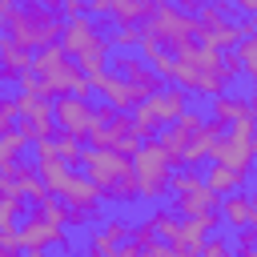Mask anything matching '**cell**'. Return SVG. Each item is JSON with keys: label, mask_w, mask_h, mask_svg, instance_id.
<instances>
[{"label": "cell", "mask_w": 257, "mask_h": 257, "mask_svg": "<svg viewBox=\"0 0 257 257\" xmlns=\"http://www.w3.org/2000/svg\"><path fill=\"white\" fill-rule=\"evenodd\" d=\"M141 257H197V253H189V249H181V245H165V241H157V245H149Z\"/></svg>", "instance_id": "obj_40"}, {"label": "cell", "mask_w": 257, "mask_h": 257, "mask_svg": "<svg viewBox=\"0 0 257 257\" xmlns=\"http://www.w3.org/2000/svg\"><path fill=\"white\" fill-rule=\"evenodd\" d=\"M16 233H20V245L28 249V245H40V249H64V253H72V241H68V233H64V225L60 221H52V217H44L36 205L32 209H24V217L16 221Z\"/></svg>", "instance_id": "obj_7"}, {"label": "cell", "mask_w": 257, "mask_h": 257, "mask_svg": "<svg viewBox=\"0 0 257 257\" xmlns=\"http://www.w3.org/2000/svg\"><path fill=\"white\" fill-rule=\"evenodd\" d=\"M52 141H56V157H60L68 169H72V165H80V153H84V141H80V137H72V133H60V128H56V137H52Z\"/></svg>", "instance_id": "obj_27"}, {"label": "cell", "mask_w": 257, "mask_h": 257, "mask_svg": "<svg viewBox=\"0 0 257 257\" xmlns=\"http://www.w3.org/2000/svg\"><path fill=\"white\" fill-rule=\"evenodd\" d=\"M56 8H60V16H64V20L84 16V0H56Z\"/></svg>", "instance_id": "obj_42"}, {"label": "cell", "mask_w": 257, "mask_h": 257, "mask_svg": "<svg viewBox=\"0 0 257 257\" xmlns=\"http://www.w3.org/2000/svg\"><path fill=\"white\" fill-rule=\"evenodd\" d=\"M217 225H221V213H217V209H209V213H193V217H181L177 245L189 249V253H197V249L205 245V237L217 233Z\"/></svg>", "instance_id": "obj_14"}, {"label": "cell", "mask_w": 257, "mask_h": 257, "mask_svg": "<svg viewBox=\"0 0 257 257\" xmlns=\"http://www.w3.org/2000/svg\"><path fill=\"white\" fill-rule=\"evenodd\" d=\"M128 241H133V245H141V249L157 245V229H153V221H149V217H145V221H137V225L128 229Z\"/></svg>", "instance_id": "obj_36"}, {"label": "cell", "mask_w": 257, "mask_h": 257, "mask_svg": "<svg viewBox=\"0 0 257 257\" xmlns=\"http://www.w3.org/2000/svg\"><path fill=\"white\" fill-rule=\"evenodd\" d=\"M253 116H245V120H233V124H225V133L217 137V145H213V153H209V161H221V165H229V169H237V173H253Z\"/></svg>", "instance_id": "obj_6"}, {"label": "cell", "mask_w": 257, "mask_h": 257, "mask_svg": "<svg viewBox=\"0 0 257 257\" xmlns=\"http://www.w3.org/2000/svg\"><path fill=\"white\" fill-rule=\"evenodd\" d=\"M145 104L153 108V116H157V124H173L185 108H189V92L181 88V84H161L153 96H145Z\"/></svg>", "instance_id": "obj_13"}, {"label": "cell", "mask_w": 257, "mask_h": 257, "mask_svg": "<svg viewBox=\"0 0 257 257\" xmlns=\"http://www.w3.org/2000/svg\"><path fill=\"white\" fill-rule=\"evenodd\" d=\"M108 36V44L116 48V52H133L137 44H141V28L137 24H116L112 32H104Z\"/></svg>", "instance_id": "obj_29"}, {"label": "cell", "mask_w": 257, "mask_h": 257, "mask_svg": "<svg viewBox=\"0 0 257 257\" xmlns=\"http://www.w3.org/2000/svg\"><path fill=\"white\" fill-rule=\"evenodd\" d=\"M20 92H32V96H48V88H44V80H40L36 72H24V76H20Z\"/></svg>", "instance_id": "obj_41"}, {"label": "cell", "mask_w": 257, "mask_h": 257, "mask_svg": "<svg viewBox=\"0 0 257 257\" xmlns=\"http://www.w3.org/2000/svg\"><path fill=\"white\" fill-rule=\"evenodd\" d=\"M149 221H153V229H157V241H165V245H177V233H181V217H177L169 205H153Z\"/></svg>", "instance_id": "obj_23"}, {"label": "cell", "mask_w": 257, "mask_h": 257, "mask_svg": "<svg viewBox=\"0 0 257 257\" xmlns=\"http://www.w3.org/2000/svg\"><path fill=\"white\" fill-rule=\"evenodd\" d=\"M233 52H237V60H241V72H245V76H257V36L245 32Z\"/></svg>", "instance_id": "obj_31"}, {"label": "cell", "mask_w": 257, "mask_h": 257, "mask_svg": "<svg viewBox=\"0 0 257 257\" xmlns=\"http://www.w3.org/2000/svg\"><path fill=\"white\" fill-rule=\"evenodd\" d=\"M84 177L96 185L104 205H133L137 201V181H133V161L116 149H84L80 153Z\"/></svg>", "instance_id": "obj_1"}, {"label": "cell", "mask_w": 257, "mask_h": 257, "mask_svg": "<svg viewBox=\"0 0 257 257\" xmlns=\"http://www.w3.org/2000/svg\"><path fill=\"white\" fill-rule=\"evenodd\" d=\"M189 137H193V133H185L181 124H161L157 145H161V153H165V161H169L173 169H185V149H189Z\"/></svg>", "instance_id": "obj_18"}, {"label": "cell", "mask_w": 257, "mask_h": 257, "mask_svg": "<svg viewBox=\"0 0 257 257\" xmlns=\"http://www.w3.org/2000/svg\"><path fill=\"white\" fill-rule=\"evenodd\" d=\"M237 40H241V24H233V20H221V24H213V28H201V32H197V44L217 48V52L237 48Z\"/></svg>", "instance_id": "obj_20"}, {"label": "cell", "mask_w": 257, "mask_h": 257, "mask_svg": "<svg viewBox=\"0 0 257 257\" xmlns=\"http://www.w3.org/2000/svg\"><path fill=\"white\" fill-rule=\"evenodd\" d=\"M56 201L64 205V209H80V213H88L92 221H100V213H104V201H100V193H96V185L84 177V173H64V181L56 185Z\"/></svg>", "instance_id": "obj_8"}, {"label": "cell", "mask_w": 257, "mask_h": 257, "mask_svg": "<svg viewBox=\"0 0 257 257\" xmlns=\"http://www.w3.org/2000/svg\"><path fill=\"white\" fill-rule=\"evenodd\" d=\"M233 12H241V16H257V0H233Z\"/></svg>", "instance_id": "obj_47"}, {"label": "cell", "mask_w": 257, "mask_h": 257, "mask_svg": "<svg viewBox=\"0 0 257 257\" xmlns=\"http://www.w3.org/2000/svg\"><path fill=\"white\" fill-rule=\"evenodd\" d=\"M249 225H253V229H257V221H249Z\"/></svg>", "instance_id": "obj_54"}, {"label": "cell", "mask_w": 257, "mask_h": 257, "mask_svg": "<svg viewBox=\"0 0 257 257\" xmlns=\"http://www.w3.org/2000/svg\"><path fill=\"white\" fill-rule=\"evenodd\" d=\"M253 157H257V124H253Z\"/></svg>", "instance_id": "obj_52"}, {"label": "cell", "mask_w": 257, "mask_h": 257, "mask_svg": "<svg viewBox=\"0 0 257 257\" xmlns=\"http://www.w3.org/2000/svg\"><path fill=\"white\" fill-rule=\"evenodd\" d=\"M157 4H161V0H112L108 16H112L116 24H137V28H145V20L157 12Z\"/></svg>", "instance_id": "obj_19"}, {"label": "cell", "mask_w": 257, "mask_h": 257, "mask_svg": "<svg viewBox=\"0 0 257 257\" xmlns=\"http://www.w3.org/2000/svg\"><path fill=\"white\" fill-rule=\"evenodd\" d=\"M133 161V181H137V201H149V205H161V197L169 193V177H173V165L165 161L157 137L153 141H141L137 153L128 157Z\"/></svg>", "instance_id": "obj_4"}, {"label": "cell", "mask_w": 257, "mask_h": 257, "mask_svg": "<svg viewBox=\"0 0 257 257\" xmlns=\"http://www.w3.org/2000/svg\"><path fill=\"white\" fill-rule=\"evenodd\" d=\"M32 153H36V161H52V157H56V141H52V137H48V141H36Z\"/></svg>", "instance_id": "obj_43"}, {"label": "cell", "mask_w": 257, "mask_h": 257, "mask_svg": "<svg viewBox=\"0 0 257 257\" xmlns=\"http://www.w3.org/2000/svg\"><path fill=\"white\" fill-rule=\"evenodd\" d=\"M52 120H56V128L60 133H72V137H80L84 141V133L92 128V100L88 96H72V92H64V96H52Z\"/></svg>", "instance_id": "obj_9"}, {"label": "cell", "mask_w": 257, "mask_h": 257, "mask_svg": "<svg viewBox=\"0 0 257 257\" xmlns=\"http://www.w3.org/2000/svg\"><path fill=\"white\" fill-rule=\"evenodd\" d=\"M64 60H68V56H64L60 44H44V48L32 52V72H36V76H48V72H56Z\"/></svg>", "instance_id": "obj_25"}, {"label": "cell", "mask_w": 257, "mask_h": 257, "mask_svg": "<svg viewBox=\"0 0 257 257\" xmlns=\"http://www.w3.org/2000/svg\"><path fill=\"white\" fill-rule=\"evenodd\" d=\"M145 32H149V36H157V44H161V48H169L173 56H181L185 48H193V44H197L201 24H197V16L181 12L173 0H161V4H157V12L145 20Z\"/></svg>", "instance_id": "obj_3"}, {"label": "cell", "mask_w": 257, "mask_h": 257, "mask_svg": "<svg viewBox=\"0 0 257 257\" xmlns=\"http://www.w3.org/2000/svg\"><path fill=\"white\" fill-rule=\"evenodd\" d=\"M24 149H28V141L20 137V128H8V133L0 137V169H12V165L24 157Z\"/></svg>", "instance_id": "obj_26"}, {"label": "cell", "mask_w": 257, "mask_h": 257, "mask_svg": "<svg viewBox=\"0 0 257 257\" xmlns=\"http://www.w3.org/2000/svg\"><path fill=\"white\" fill-rule=\"evenodd\" d=\"M4 84H8V76H4V72H0V92H4Z\"/></svg>", "instance_id": "obj_53"}, {"label": "cell", "mask_w": 257, "mask_h": 257, "mask_svg": "<svg viewBox=\"0 0 257 257\" xmlns=\"http://www.w3.org/2000/svg\"><path fill=\"white\" fill-rule=\"evenodd\" d=\"M100 36H104V32H100L96 16H88V12H84V16L64 20V28H60V40H56V44L64 48V56H72V60H76V56H80V52H88Z\"/></svg>", "instance_id": "obj_12"}, {"label": "cell", "mask_w": 257, "mask_h": 257, "mask_svg": "<svg viewBox=\"0 0 257 257\" xmlns=\"http://www.w3.org/2000/svg\"><path fill=\"white\" fill-rule=\"evenodd\" d=\"M249 221H257V193H249Z\"/></svg>", "instance_id": "obj_51"}, {"label": "cell", "mask_w": 257, "mask_h": 257, "mask_svg": "<svg viewBox=\"0 0 257 257\" xmlns=\"http://www.w3.org/2000/svg\"><path fill=\"white\" fill-rule=\"evenodd\" d=\"M100 229H104V237H112L120 245V241H128V229L133 225H128V217H108V221H100Z\"/></svg>", "instance_id": "obj_38"}, {"label": "cell", "mask_w": 257, "mask_h": 257, "mask_svg": "<svg viewBox=\"0 0 257 257\" xmlns=\"http://www.w3.org/2000/svg\"><path fill=\"white\" fill-rule=\"evenodd\" d=\"M141 253H145V249H141V245H133V241H120V245H116V253H112V257H141Z\"/></svg>", "instance_id": "obj_46"}, {"label": "cell", "mask_w": 257, "mask_h": 257, "mask_svg": "<svg viewBox=\"0 0 257 257\" xmlns=\"http://www.w3.org/2000/svg\"><path fill=\"white\" fill-rule=\"evenodd\" d=\"M169 193H173V213L177 217H193V213H209L221 205V193H213L205 185V177H197L193 169H173L169 177Z\"/></svg>", "instance_id": "obj_5"}, {"label": "cell", "mask_w": 257, "mask_h": 257, "mask_svg": "<svg viewBox=\"0 0 257 257\" xmlns=\"http://www.w3.org/2000/svg\"><path fill=\"white\" fill-rule=\"evenodd\" d=\"M249 112H253V120H257V76H253V92H249Z\"/></svg>", "instance_id": "obj_50"}, {"label": "cell", "mask_w": 257, "mask_h": 257, "mask_svg": "<svg viewBox=\"0 0 257 257\" xmlns=\"http://www.w3.org/2000/svg\"><path fill=\"white\" fill-rule=\"evenodd\" d=\"M108 72H116L120 80H128V84L141 88L145 96H153V92L161 88V76L145 64L141 52H112V56H108Z\"/></svg>", "instance_id": "obj_10"}, {"label": "cell", "mask_w": 257, "mask_h": 257, "mask_svg": "<svg viewBox=\"0 0 257 257\" xmlns=\"http://www.w3.org/2000/svg\"><path fill=\"white\" fill-rule=\"evenodd\" d=\"M60 28H64V16L56 12V8H44V4H36V0H24L20 8H16V16L8 20V36L16 40V44H24V48H44V44H56L60 40Z\"/></svg>", "instance_id": "obj_2"}, {"label": "cell", "mask_w": 257, "mask_h": 257, "mask_svg": "<svg viewBox=\"0 0 257 257\" xmlns=\"http://www.w3.org/2000/svg\"><path fill=\"white\" fill-rule=\"evenodd\" d=\"M20 233H16V225L12 229H0V257H20Z\"/></svg>", "instance_id": "obj_39"}, {"label": "cell", "mask_w": 257, "mask_h": 257, "mask_svg": "<svg viewBox=\"0 0 257 257\" xmlns=\"http://www.w3.org/2000/svg\"><path fill=\"white\" fill-rule=\"evenodd\" d=\"M225 133V124L221 120H213V116H205V124L189 137V149H185V169H197L201 161H209V153H213V145H217V137Z\"/></svg>", "instance_id": "obj_15"}, {"label": "cell", "mask_w": 257, "mask_h": 257, "mask_svg": "<svg viewBox=\"0 0 257 257\" xmlns=\"http://www.w3.org/2000/svg\"><path fill=\"white\" fill-rule=\"evenodd\" d=\"M24 209H28L24 197H0V229H12L24 217Z\"/></svg>", "instance_id": "obj_34"}, {"label": "cell", "mask_w": 257, "mask_h": 257, "mask_svg": "<svg viewBox=\"0 0 257 257\" xmlns=\"http://www.w3.org/2000/svg\"><path fill=\"white\" fill-rule=\"evenodd\" d=\"M173 4H177L181 12H189V16H197V8H201L205 0H173Z\"/></svg>", "instance_id": "obj_48"}, {"label": "cell", "mask_w": 257, "mask_h": 257, "mask_svg": "<svg viewBox=\"0 0 257 257\" xmlns=\"http://www.w3.org/2000/svg\"><path fill=\"white\" fill-rule=\"evenodd\" d=\"M221 20H229V12L217 8L213 0H205V4L197 8V24H201V28H213V24H221Z\"/></svg>", "instance_id": "obj_37"}, {"label": "cell", "mask_w": 257, "mask_h": 257, "mask_svg": "<svg viewBox=\"0 0 257 257\" xmlns=\"http://www.w3.org/2000/svg\"><path fill=\"white\" fill-rule=\"evenodd\" d=\"M197 257H237V253H233V241H225V237L209 233V237H205V245L197 249Z\"/></svg>", "instance_id": "obj_35"}, {"label": "cell", "mask_w": 257, "mask_h": 257, "mask_svg": "<svg viewBox=\"0 0 257 257\" xmlns=\"http://www.w3.org/2000/svg\"><path fill=\"white\" fill-rule=\"evenodd\" d=\"M245 173H237V169H229V165H221V161H209V169H205V185L213 189V193H237V189H245Z\"/></svg>", "instance_id": "obj_21"}, {"label": "cell", "mask_w": 257, "mask_h": 257, "mask_svg": "<svg viewBox=\"0 0 257 257\" xmlns=\"http://www.w3.org/2000/svg\"><path fill=\"white\" fill-rule=\"evenodd\" d=\"M108 56H112V44H108V36H100L88 52H80V56H76V64H80V72H84V76H92V72H104V68H108Z\"/></svg>", "instance_id": "obj_24"}, {"label": "cell", "mask_w": 257, "mask_h": 257, "mask_svg": "<svg viewBox=\"0 0 257 257\" xmlns=\"http://www.w3.org/2000/svg\"><path fill=\"white\" fill-rule=\"evenodd\" d=\"M16 8H20V0H0V32L8 28V20L16 16Z\"/></svg>", "instance_id": "obj_44"}, {"label": "cell", "mask_w": 257, "mask_h": 257, "mask_svg": "<svg viewBox=\"0 0 257 257\" xmlns=\"http://www.w3.org/2000/svg\"><path fill=\"white\" fill-rule=\"evenodd\" d=\"M233 253H237V257H257V229H253V225L233 229Z\"/></svg>", "instance_id": "obj_33"}, {"label": "cell", "mask_w": 257, "mask_h": 257, "mask_svg": "<svg viewBox=\"0 0 257 257\" xmlns=\"http://www.w3.org/2000/svg\"><path fill=\"white\" fill-rule=\"evenodd\" d=\"M209 116L213 120H221V124H233V120H245V116H253L249 112V96H241V92H217V96H209Z\"/></svg>", "instance_id": "obj_17"}, {"label": "cell", "mask_w": 257, "mask_h": 257, "mask_svg": "<svg viewBox=\"0 0 257 257\" xmlns=\"http://www.w3.org/2000/svg\"><path fill=\"white\" fill-rule=\"evenodd\" d=\"M108 8H112V0H84L88 16H108Z\"/></svg>", "instance_id": "obj_45"}, {"label": "cell", "mask_w": 257, "mask_h": 257, "mask_svg": "<svg viewBox=\"0 0 257 257\" xmlns=\"http://www.w3.org/2000/svg\"><path fill=\"white\" fill-rule=\"evenodd\" d=\"M36 173H40V181L56 193V185L64 181V173H68V165L60 161V157H52V161H36Z\"/></svg>", "instance_id": "obj_32"}, {"label": "cell", "mask_w": 257, "mask_h": 257, "mask_svg": "<svg viewBox=\"0 0 257 257\" xmlns=\"http://www.w3.org/2000/svg\"><path fill=\"white\" fill-rule=\"evenodd\" d=\"M112 253H116V241L104 237V229H88V237H84V253H80V257H112Z\"/></svg>", "instance_id": "obj_30"}, {"label": "cell", "mask_w": 257, "mask_h": 257, "mask_svg": "<svg viewBox=\"0 0 257 257\" xmlns=\"http://www.w3.org/2000/svg\"><path fill=\"white\" fill-rule=\"evenodd\" d=\"M20 257H48V249H40V245H28V249H20Z\"/></svg>", "instance_id": "obj_49"}, {"label": "cell", "mask_w": 257, "mask_h": 257, "mask_svg": "<svg viewBox=\"0 0 257 257\" xmlns=\"http://www.w3.org/2000/svg\"><path fill=\"white\" fill-rule=\"evenodd\" d=\"M0 72H4L8 80H20L24 72H32V48L16 44L8 32L0 36Z\"/></svg>", "instance_id": "obj_16"}, {"label": "cell", "mask_w": 257, "mask_h": 257, "mask_svg": "<svg viewBox=\"0 0 257 257\" xmlns=\"http://www.w3.org/2000/svg\"><path fill=\"white\" fill-rule=\"evenodd\" d=\"M88 84H92V92H100L116 112H133V108L145 100V92H141V88H133L128 80H120V76H116V72H108V68H104V72H92V76H88Z\"/></svg>", "instance_id": "obj_11"}, {"label": "cell", "mask_w": 257, "mask_h": 257, "mask_svg": "<svg viewBox=\"0 0 257 257\" xmlns=\"http://www.w3.org/2000/svg\"><path fill=\"white\" fill-rule=\"evenodd\" d=\"M133 133H137L141 141H153V137L161 133V124H157V116H153V108H149L145 100L133 108Z\"/></svg>", "instance_id": "obj_28"}, {"label": "cell", "mask_w": 257, "mask_h": 257, "mask_svg": "<svg viewBox=\"0 0 257 257\" xmlns=\"http://www.w3.org/2000/svg\"><path fill=\"white\" fill-rule=\"evenodd\" d=\"M217 213H221V225H229V229L249 225V189L225 193V197H221V205H217Z\"/></svg>", "instance_id": "obj_22"}]
</instances>
